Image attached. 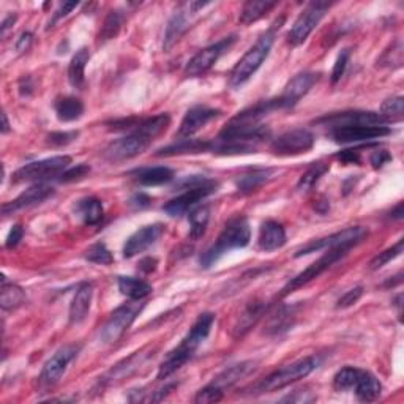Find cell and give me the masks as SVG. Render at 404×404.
Here are the masks:
<instances>
[{"mask_svg":"<svg viewBox=\"0 0 404 404\" xmlns=\"http://www.w3.org/2000/svg\"><path fill=\"white\" fill-rule=\"evenodd\" d=\"M215 322L214 313H202L197 321L190 329L187 337L182 339V343L168 354V357L163 360L158 370V379H166L169 376L174 374L177 370L187 364V361L195 356L197 347H200L204 339L210 335L212 325Z\"/></svg>","mask_w":404,"mask_h":404,"instance_id":"6da1fadb","label":"cell"},{"mask_svg":"<svg viewBox=\"0 0 404 404\" xmlns=\"http://www.w3.org/2000/svg\"><path fill=\"white\" fill-rule=\"evenodd\" d=\"M283 24H285V18L281 16L261 35L256 43L248 49L244 58L237 62V65L232 68V72L229 75L231 87L237 89L240 86H244V84L258 72L262 63H264V60L268 58V54H271V49L275 43L276 32L281 29Z\"/></svg>","mask_w":404,"mask_h":404,"instance_id":"7a4b0ae2","label":"cell"},{"mask_svg":"<svg viewBox=\"0 0 404 404\" xmlns=\"http://www.w3.org/2000/svg\"><path fill=\"white\" fill-rule=\"evenodd\" d=\"M251 240L250 223L245 217H236L226 223L224 229L219 234L217 242L207 248L200 258L202 268H210L222 259L226 253L237 248H245Z\"/></svg>","mask_w":404,"mask_h":404,"instance_id":"3957f363","label":"cell"},{"mask_svg":"<svg viewBox=\"0 0 404 404\" xmlns=\"http://www.w3.org/2000/svg\"><path fill=\"white\" fill-rule=\"evenodd\" d=\"M179 188L185 191H183L180 196L174 197V200L163 205V210H165L169 217H180L187 214L197 202L205 200V197L210 195H214L218 188V183L201 175H191L185 177V179L179 183Z\"/></svg>","mask_w":404,"mask_h":404,"instance_id":"277c9868","label":"cell"},{"mask_svg":"<svg viewBox=\"0 0 404 404\" xmlns=\"http://www.w3.org/2000/svg\"><path fill=\"white\" fill-rule=\"evenodd\" d=\"M317 366H319V359L315 356L293 361V364L280 368V370L273 371L272 374H268L267 378L258 382V384L251 388L253 390L251 393L261 395V393L276 392V390H281L290 384H294L297 381L307 378V376L313 373Z\"/></svg>","mask_w":404,"mask_h":404,"instance_id":"5b68a950","label":"cell"},{"mask_svg":"<svg viewBox=\"0 0 404 404\" xmlns=\"http://www.w3.org/2000/svg\"><path fill=\"white\" fill-rule=\"evenodd\" d=\"M72 165V158L67 155H59V157H51L46 160L33 161L19 168L13 174V182H40L51 179V177H60Z\"/></svg>","mask_w":404,"mask_h":404,"instance_id":"8992f818","label":"cell"},{"mask_svg":"<svg viewBox=\"0 0 404 404\" xmlns=\"http://www.w3.org/2000/svg\"><path fill=\"white\" fill-rule=\"evenodd\" d=\"M368 237V229L364 226H352V228L343 229L339 232L332 234L329 237H322L313 240V242L302 246L297 250L295 258L305 256V254H311L321 250H332V248H354L356 245L361 244Z\"/></svg>","mask_w":404,"mask_h":404,"instance_id":"52a82bcc","label":"cell"},{"mask_svg":"<svg viewBox=\"0 0 404 404\" xmlns=\"http://www.w3.org/2000/svg\"><path fill=\"white\" fill-rule=\"evenodd\" d=\"M144 305L139 303V300H133L130 303H125L122 307H119L114 313L109 316L108 321L102 327L100 338L104 344H114L120 338L124 337V333L131 327L134 319L138 317Z\"/></svg>","mask_w":404,"mask_h":404,"instance_id":"ba28073f","label":"cell"},{"mask_svg":"<svg viewBox=\"0 0 404 404\" xmlns=\"http://www.w3.org/2000/svg\"><path fill=\"white\" fill-rule=\"evenodd\" d=\"M325 251L327 253H324L321 258L305 268L303 272H300L299 275L294 276V278L290 281H288V285L283 288V293H281L283 297L295 293L297 289H300L302 286L308 285L310 281H313L315 278H317V276H321L325 271H329V268L335 264V262H338L339 259L344 258L346 254L351 251V248H332V250H325Z\"/></svg>","mask_w":404,"mask_h":404,"instance_id":"9c48e42d","label":"cell"},{"mask_svg":"<svg viewBox=\"0 0 404 404\" xmlns=\"http://www.w3.org/2000/svg\"><path fill=\"white\" fill-rule=\"evenodd\" d=\"M330 4L327 2H311L307 5L300 16L295 19L294 26L290 27L288 33V41L293 46H299L307 41L310 33L316 29V26L321 23V19L329 11Z\"/></svg>","mask_w":404,"mask_h":404,"instance_id":"30bf717a","label":"cell"},{"mask_svg":"<svg viewBox=\"0 0 404 404\" xmlns=\"http://www.w3.org/2000/svg\"><path fill=\"white\" fill-rule=\"evenodd\" d=\"M236 40H237L236 35H231V37H226L223 40L217 41L214 45L201 49V51L187 63L185 75L188 77H197L202 76L204 73H207L209 70L219 60V58H222L226 51H229L232 45L236 43Z\"/></svg>","mask_w":404,"mask_h":404,"instance_id":"8fae6325","label":"cell"},{"mask_svg":"<svg viewBox=\"0 0 404 404\" xmlns=\"http://www.w3.org/2000/svg\"><path fill=\"white\" fill-rule=\"evenodd\" d=\"M315 146V134L307 129H295L280 134L271 144L272 152L280 157L307 153Z\"/></svg>","mask_w":404,"mask_h":404,"instance_id":"7c38bea8","label":"cell"},{"mask_svg":"<svg viewBox=\"0 0 404 404\" xmlns=\"http://www.w3.org/2000/svg\"><path fill=\"white\" fill-rule=\"evenodd\" d=\"M152 144V139H148L139 133H129L126 136L112 141V143L104 148V158L112 163H120L131 160L138 155L144 153L148 146Z\"/></svg>","mask_w":404,"mask_h":404,"instance_id":"4fadbf2b","label":"cell"},{"mask_svg":"<svg viewBox=\"0 0 404 404\" xmlns=\"http://www.w3.org/2000/svg\"><path fill=\"white\" fill-rule=\"evenodd\" d=\"M80 351H81L80 344H67L60 347V349L45 364L43 371L40 374L41 384L45 387H53L58 384V382L62 379V376L65 374L68 365L77 357Z\"/></svg>","mask_w":404,"mask_h":404,"instance_id":"5bb4252c","label":"cell"},{"mask_svg":"<svg viewBox=\"0 0 404 404\" xmlns=\"http://www.w3.org/2000/svg\"><path fill=\"white\" fill-rule=\"evenodd\" d=\"M330 138L337 144H356L364 143V141H373L388 136L392 130L388 126H374V125H349V126H338V129L329 130Z\"/></svg>","mask_w":404,"mask_h":404,"instance_id":"9a60e30c","label":"cell"},{"mask_svg":"<svg viewBox=\"0 0 404 404\" xmlns=\"http://www.w3.org/2000/svg\"><path fill=\"white\" fill-rule=\"evenodd\" d=\"M317 125L327 126L329 130L338 129V126H349V125H374L384 126L387 122L382 119L381 114L373 111H344V112H333L316 120Z\"/></svg>","mask_w":404,"mask_h":404,"instance_id":"2e32d148","label":"cell"},{"mask_svg":"<svg viewBox=\"0 0 404 404\" xmlns=\"http://www.w3.org/2000/svg\"><path fill=\"white\" fill-rule=\"evenodd\" d=\"M53 195H54V188L51 185H48V183H43V182H38V183H35V185H32L31 188L23 191V193H21L15 201L4 204L2 214L5 217H9V215L16 214V212L19 210L33 207V205L45 202L48 197H51Z\"/></svg>","mask_w":404,"mask_h":404,"instance_id":"e0dca14e","label":"cell"},{"mask_svg":"<svg viewBox=\"0 0 404 404\" xmlns=\"http://www.w3.org/2000/svg\"><path fill=\"white\" fill-rule=\"evenodd\" d=\"M163 232H165V226L161 223L148 224L144 226V228L138 229L136 232L131 234L129 240L125 242L124 258L130 259L136 256V254L146 251L147 248H151L152 245L158 242V239L163 236Z\"/></svg>","mask_w":404,"mask_h":404,"instance_id":"ac0fdd59","label":"cell"},{"mask_svg":"<svg viewBox=\"0 0 404 404\" xmlns=\"http://www.w3.org/2000/svg\"><path fill=\"white\" fill-rule=\"evenodd\" d=\"M319 73L313 72H305L294 76L293 80L288 82V86L285 87V92L280 95V100L285 104V109H290L299 103L302 98L308 94L311 87L319 81Z\"/></svg>","mask_w":404,"mask_h":404,"instance_id":"d6986e66","label":"cell"},{"mask_svg":"<svg viewBox=\"0 0 404 404\" xmlns=\"http://www.w3.org/2000/svg\"><path fill=\"white\" fill-rule=\"evenodd\" d=\"M222 116V111L215 108H209V106H195V108L188 109V112L183 117L180 129H179V138H190L202 130L205 125L212 120L218 119Z\"/></svg>","mask_w":404,"mask_h":404,"instance_id":"ffe728a7","label":"cell"},{"mask_svg":"<svg viewBox=\"0 0 404 404\" xmlns=\"http://www.w3.org/2000/svg\"><path fill=\"white\" fill-rule=\"evenodd\" d=\"M187 6H188L187 10L180 9L179 11L174 13V16L171 19H169L165 33V43H163V49H165V51H169V49L183 37V33L190 29V16L195 15V11L191 10L190 4Z\"/></svg>","mask_w":404,"mask_h":404,"instance_id":"44dd1931","label":"cell"},{"mask_svg":"<svg viewBox=\"0 0 404 404\" xmlns=\"http://www.w3.org/2000/svg\"><path fill=\"white\" fill-rule=\"evenodd\" d=\"M92 297H94V286L90 283H81L76 289V294L70 305V322L80 324L87 317L90 311Z\"/></svg>","mask_w":404,"mask_h":404,"instance_id":"7402d4cb","label":"cell"},{"mask_svg":"<svg viewBox=\"0 0 404 404\" xmlns=\"http://www.w3.org/2000/svg\"><path fill=\"white\" fill-rule=\"evenodd\" d=\"M286 245V231L283 224L273 219H268L261 226L259 248L262 251H275Z\"/></svg>","mask_w":404,"mask_h":404,"instance_id":"603a6c76","label":"cell"},{"mask_svg":"<svg viewBox=\"0 0 404 404\" xmlns=\"http://www.w3.org/2000/svg\"><path fill=\"white\" fill-rule=\"evenodd\" d=\"M256 365V361H242V364H237V365H232L229 368H226L224 371L219 373L217 378L210 382V386L219 390V392L224 393L226 388H231L234 384H237V382L245 378L246 374H250Z\"/></svg>","mask_w":404,"mask_h":404,"instance_id":"cb8c5ba5","label":"cell"},{"mask_svg":"<svg viewBox=\"0 0 404 404\" xmlns=\"http://www.w3.org/2000/svg\"><path fill=\"white\" fill-rule=\"evenodd\" d=\"M266 311H267V303L266 302L254 300L251 303H248L245 310L242 311V315L239 316L236 325H234V337L236 338L245 337L246 333L258 324L259 319L264 316Z\"/></svg>","mask_w":404,"mask_h":404,"instance_id":"d4e9b609","label":"cell"},{"mask_svg":"<svg viewBox=\"0 0 404 404\" xmlns=\"http://www.w3.org/2000/svg\"><path fill=\"white\" fill-rule=\"evenodd\" d=\"M297 317V307L295 305H281L275 310V313L271 315L266 324L267 335H281L293 327Z\"/></svg>","mask_w":404,"mask_h":404,"instance_id":"484cf974","label":"cell"},{"mask_svg":"<svg viewBox=\"0 0 404 404\" xmlns=\"http://www.w3.org/2000/svg\"><path fill=\"white\" fill-rule=\"evenodd\" d=\"M151 354H147L146 351H141V352H134L131 357L125 359L124 361H120L119 365H116L112 370L104 376L102 379V384H114L117 381H122L125 378H129L131 373H134L136 370H139L141 365L144 364V361L148 359Z\"/></svg>","mask_w":404,"mask_h":404,"instance_id":"4316f807","label":"cell"},{"mask_svg":"<svg viewBox=\"0 0 404 404\" xmlns=\"http://www.w3.org/2000/svg\"><path fill=\"white\" fill-rule=\"evenodd\" d=\"M210 147H212V141L180 138L177 143L160 148L157 155L158 157H174V155L202 153V152H210Z\"/></svg>","mask_w":404,"mask_h":404,"instance_id":"83f0119b","label":"cell"},{"mask_svg":"<svg viewBox=\"0 0 404 404\" xmlns=\"http://www.w3.org/2000/svg\"><path fill=\"white\" fill-rule=\"evenodd\" d=\"M354 390H356V395L360 401L373 403L381 396L382 384L374 374L361 370L356 386H354Z\"/></svg>","mask_w":404,"mask_h":404,"instance_id":"f1b7e54d","label":"cell"},{"mask_svg":"<svg viewBox=\"0 0 404 404\" xmlns=\"http://www.w3.org/2000/svg\"><path fill=\"white\" fill-rule=\"evenodd\" d=\"M75 212H76V215L89 226H95L100 223L104 215L102 201L97 200V197L94 196L82 197V200L77 201L75 205Z\"/></svg>","mask_w":404,"mask_h":404,"instance_id":"f546056e","label":"cell"},{"mask_svg":"<svg viewBox=\"0 0 404 404\" xmlns=\"http://www.w3.org/2000/svg\"><path fill=\"white\" fill-rule=\"evenodd\" d=\"M90 59L87 48H81L68 65V81L75 89H82L86 84V67Z\"/></svg>","mask_w":404,"mask_h":404,"instance_id":"4dcf8cb0","label":"cell"},{"mask_svg":"<svg viewBox=\"0 0 404 404\" xmlns=\"http://www.w3.org/2000/svg\"><path fill=\"white\" fill-rule=\"evenodd\" d=\"M119 290L131 300H143L152 294V285L146 280L134 278V276H119L117 280Z\"/></svg>","mask_w":404,"mask_h":404,"instance_id":"1f68e13d","label":"cell"},{"mask_svg":"<svg viewBox=\"0 0 404 404\" xmlns=\"http://www.w3.org/2000/svg\"><path fill=\"white\" fill-rule=\"evenodd\" d=\"M273 174L272 169L268 168H254L250 169V171H246L245 174H242L239 177L237 180V188L240 193L248 195V193H253V191H256L259 187L264 185V183L271 179Z\"/></svg>","mask_w":404,"mask_h":404,"instance_id":"d6a6232c","label":"cell"},{"mask_svg":"<svg viewBox=\"0 0 404 404\" xmlns=\"http://www.w3.org/2000/svg\"><path fill=\"white\" fill-rule=\"evenodd\" d=\"M134 174H136V180L144 187L165 185V183L171 182L174 179V171L166 166L139 169V171H136Z\"/></svg>","mask_w":404,"mask_h":404,"instance_id":"836d02e7","label":"cell"},{"mask_svg":"<svg viewBox=\"0 0 404 404\" xmlns=\"http://www.w3.org/2000/svg\"><path fill=\"white\" fill-rule=\"evenodd\" d=\"M54 108L60 122H75L84 114V103L76 97L59 98Z\"/></svg>","mask_w":404,"mask_h":404,"instance_id":"e575fe53","label":"cell"},{"mask_svg":"<svg viewBox=\"0 0 404 404\" xmlns=\"http://www.w3.org/2000/svg\"><path fill=\"white\" fill-rule=\"evenodd\" d=\"M0 303H2L4 310H16L21 305L26 303V294L18 285L6 281L4 276L2 278V295H0Z\"/></svg>","mask_w":404,"mask_h":404,"instance_id":"d590c367","label":"cell"},{"mask_svg":"<svg viewBox=\"0 0 404 404\" xmlns=\"http://www.w3.org/2000/svg\"><path fill=\"white\" fill-rule=\"evenodd\" d=\"M188 219H190V239L191 240L201 239L205 234V229H207L210 210L207 205H201V207H196L195 210L190 212Z\"/></svg>","mask_w":404,"mask_h":404,"instance_id":"8d00e7d4","label":"cell"},{"mask_svg":"<svg viewBox=\"0 0 404 404\" xmlns=\"http://www.w3.org/2000/svg\"><path fill=\"white\" fill-rule=\"evenodd\" d=\"M124 21H125V15L122 11H119V10L109 11V15L104 19V24L102 27L100 33H98V41H100V43H106V41L114 40L119 35L120 29H122Z\"/></svg>","mask_w":404,"mask_h":404,"instance_id":"74e56055","label":"cell"},{"mask_svg":"<svg viewBox=\"0 0 404 404\" xmlns=\"http://www.w3.org/2000/svg\"><path fill=\"white\" fill-rule=\"evenodd\" d=\"M276 2H246L240 11V23L253 24L264 18L268 11L273 10Z\"/></svg>","mask_w":404,"mask_h":404,"instance_id":"f35d334b","label":"cell"},{"mask_svg":"<svg viewBox=\"0 0 404 404\" xmlns=\"http://www.w3.org/2000/svg\"><path fill=\"white\" fill-rule=\"evenodd\" d=\"M360 371L361 370H359V368H354V366L342 368V370L335 374V378H333V387L339 390V392L354 388L360 376Z\"/></svg>","mask_w":404,"mask_h":404,"instance_id":"ab89813d","label":"cell"},{"mask_svg":"<svg viewBox=\"0 0 404 404\" xmlns=\"http://www.w3.org/2000/svg\"><path fill=\"white\" fill-rule=\"evenodd\" d=\"M327 171H329L327 165H324V163H315V165L300 177L299 183H297V190H300V191L311 190Z\"/></svg>","mask_w":404,"mask_h":404,"instance_id":"60d3db41","label":"cell"},{"mask_svg":"<svg viewBox=\"0 0 404 404\" xmlns=\"http://www.w3.org/2000/svg\"><path fill=\"white\" fill-rule=\"evenodd\" d=\"M403 104L404 100L403 97H393V98H388L381 106V116L382 119L386 120V122H400L403 119Z\"/></svg>","mask_w":404,"mask_h":404,"instance_id":"b9f144b4","label":"cell"},{"mask_svg":"<svg viewBox=\"0 0 404 404\" xmlns=\"http://www.w3.org/2000/svg\"><path fill=\"white\" fill-rule=\"evenodd\" d=\"M84 258L90 262H94V264H100V266H109L112 264V261H114L111 251L108 250V246L102 242L92 245L86 251V254H84Z\"/></svg>","mask_w":404,"mask_h":404,"instance_id":"7bdbcfd3","label":"cell"},{"mask_svg":"<svg viewBox=\"0 0 404 404\" xmlns=\"http://www.w3.org/2000/svg\"><path fill=\"white\" fill-rule=\"evenodd\" d=\"M403 253V239L398 240V244L393 245L392 248H387L386 251L379 253L371 262H370V268L371 271H378V268L384 267L386 264H388L390 261H393L395 258H398L400 254Z\"/></svg>","mask_w":404,"mask_h":404,"instance_id":"ee69618b","label":"cell"},{"mask_svg":"<svg viewBox=\"0 0 404 404\" xmlns=\"http://www.w3.org/2000/svg\"><path fill=\"white\" fill-rule=\"evenodd\" d=\"M401 62H403V45L401 41H396L388 51L384 53V55H382L378 63L382 67H393V65L400 67Z\"/></svg>","mask_w":404,"mask_h":404,"instance_id":"f6af8a7d","label":"cell"},{"mask_svg":"<svg viewBox=\"0 0 404 404\" xmlns=\"http://www.w3.org/2000/svg\"><path fill=\"white\" fill-rule=\"evenodd\" d=\"M224 393L219 392V390L214 388L210 384L205 386L204 388H201L200 392L196 393L195 396V403L197 404H210V403H218L223 400Z\"/></svg>","mask_w":404,"mask_h":404,"instance_id":"bcb514c9","label":"cell"},{"mask_svg":"<svg viewBox=\"0 0 404 404\" xmlns=\"http://www.w3.org/2000/svg\"><path fill=\"white\" fill-rule=\"evenodd\" d=\"M349 58H351L349 49H343V51L339 53L338 59L335 62V67H333V72H332V82L333 84H337L343 77V75L346 72V67H347V62H349Z\"/></svg>","mask_w":404,"mask_h":404,"instance_id":"7dc6e473","label":"cell"},{"mask_svg":"<svg viewBox=\"0 0 404 404\" xmlns=\"http://www.w3.org/2000/svg\"><path fill=\"white\" fill-rule=\"evenodd\" d=\"M77 134H80L77 131H55L48 134V144H51L54 147L68 146L77 138Z\"/></svg>","mask_w":404,"mask_h":404,"instance_id":"c3c4849f","label":"cell"},{"mask_svg":"<svg viewBox=\"0 0 404 404\" xmlns=\"http://www.w3.org/2000/svg\"><path fill=\"white\" fill-rule=\"evenodd\" d=\"M90 173V166L87 165H77L75 168H68L65 173H63L60 177V182H77V180H82V179H86V177L89 175Z\"/></svg>","mask_w":404,"mask_h":404,"instance_id":"681fc988","label":"cell"},{"mask_svg":"<svg viewBox=\"0 0 404 404\" xmlns=\"http://www.w3.org/2000/svg\"><path fill=\"white\" fill-rule=\"evenodd\" d=\"M361 295H364V288H361V286L347 290V293L342 297V299L338 300L337 308H349V307H352V305H356L360 300Z\"/></svg>","mask_w":404,"mask_h":404,"instance_id":"f907efd6","label":"cell"},{"mask_svg":"<svg viewBox=\"0 0 404 404\" xmlns=\"http://www.w3.org/2000/svg\"><path fill=\"white\" fill-rule=\"evenodd\" d=\"M77 5H80V4H77V2H67V4H62V5L59 6V10L54 13L53 19H51V21H49V26H48V29H49V27H54V24H55V23H58V21H60L62 18L68 16V15H70V11L75 10Z\"/></svg>","mask_w":404,"mask_h":404,"instance_id":"816d5d0a","label":"cell"},{"mask_svg":"<svg viewBox=\"0 0 404 404\" xmlns=\"http://www.w3.org/2000/svg\"><path fill=\"white\" fill-rule=\"evenodd\" d=\"M24 237V228L21 224H16V226H13L10 234H9V237H6V248H15L21 240H23Z\"/></svg>","mask_w":404,"mask_h":404,"instance_id":"f5cc1de1","label":"cell"},{"mask_svg":"<svg viewBox=\"0 0 404 404\" xmlns=\"http://www.w3.org/2000/svg\"><path fill=\"white\" fill-rule=\"evenodd\" d=\"M360 152L359 148H354V151H343L337 155L338 160H342L343 163H347V165H359L360 163Z\"/></svg>","mask_w":404,"mask_h":404,"instance_id":"db71d44e","label":"cell"},{"mask_svg":"<svg viewBox=\"0 0 404 404\" xmlns=\"http://www.w3.org/2000/svg\"><path fill=\"white\" fill-rule=\"evenodd\" d=\"M390 160H392V157H390L388 152H386V151L373 152V153H371V158H370L371 165H373L376 169H378V168H382V166H384L386 163H388Z\"/></svg>","mask_w":404,"mask_h":404,"instance_id":"11a10c76","label":"cell"},{"mask_svg":"<svg viewBox=\"0 0 404 404\" xmlns=\"http://www.w3.org/2000/svg\"><path fill=\"white\" fill-rule=\"evenodd\" d=\"M32 41H33V35H32L31 32L21 33V37H19V40H18V43H16V51H18V53L27 51V49L31 48Z\"/></svg>","mask_w":404,"mask_h":404,"instance_id":"9f6ffc18","label":"cell"},{"mask_svg":"<svg viewBox=\"0 0 404 404\" xmlns=\"http://www.w3.org/2000/svg\"><path fill=\"white\" fill-rule=\"evenodd\" d=\"M130 204L136 209H146V207H148V205H151V197H148L146 193H138L131 197Z\"/></svg>","mask_w":404,"mask_h":404,"instance_id":"6f0895ef","label":"cell"},{"mask_svg":"<svg viewBox=\"0 0 404 404\" xmlns=\"http://www.w3.org/2000/svg\"><path fill=\"white\" fill-rule=\"evenodd\" d=\"M157 259H153V258H146L139 262V271H144L146 273H151L153 272L155 268H157Z\"/></svg>","mask_w":404,"mask_h":404,"instance_id":"680465c9","label":"cell"},{"mask_svg":"<svg viewBox=\"0 0 404 404\" xmlns=\"http://www.w3.org/2000/svg\"><path fill=\"white\" fill-rule=\"evenodd\" d=\"M32 90H33V86L31 82V77H24V80H21V82H19L21 95H31Z\"/></svg>","mask_w":404,"mask_h":404,"instance_id":"91938a15","label":"cell"},{"mask_svg":"<svg viewBox=\"0 0 404 404\" xmlns=\"http://www.w3.org/2000/svg\"><path fill=\"white\" fill-rule=\"evenodd\" d=\"M15 21H16V16H9V18H6L2 23V33H5L6 29H9V27H11V24H15Z\"/></svg>","mask_w":404,"mask_h":404,"instance_id":"94428289","label":"cell"},{"mask_svg":"<svg viewBox=\"0 0 404 404\" xmlns=\"http://www.w3.org/2000/svg\"><path fill=\"white\" fill-rule=\"evenodd\" d=\"M392 217L396 218V219H400L403 217V204L401 202L396 205V209L392 212Z\"/></svg>","mask_w":404,"mask_h":404,"instance_id":"6125c7cd","label":"cell"},{"mask_svg":"<svg viewBox=\"0 0 404 404\" xmlns=\"http://www.w3.org/2000/svg\"><path fill=\"white\" fill-rule=\"evenodd\" d=\"M2 120H4L2 133H9L10 131V124H9V119H6V114H2Z\"/></svg>","mask_w":404,"mask_h":404,"instance_id":"be15d7a7","label":"cell"}]
</instances>
